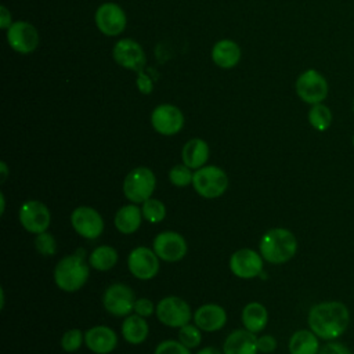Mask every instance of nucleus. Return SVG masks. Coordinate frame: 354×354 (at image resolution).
<instances>
[{
	"label": "nucleus",
	"instance_id": "1",
	"mask_svg": "<svg viewBox=\"0 0 354 354\" xmlns=\"http://www.w3.org/2000/svg\"><path fill=\"white\" fill-rule=\"evenodd\" d=\"M308 328L322 340L340 337L350 325V310L339 300H326L314 304L307 315Z\"/></svg>",
	"mask_w": 354,
	"mask_h": 354
},
{
	"label": "nucleus",
	"instance_id": "2",
	"mask_svg": "<svg viewBox=\"0 0 354 354\" xmlns=\"http://www.w3.org/2000/svg\"><path fill=\"white\" fill-rule=\"evenodd\" d=\"M260 254L271 264H283L297 252V239L286 228H271L260 239Z\"/></svg>",
	"mask_w": 354,
	"mask_h": 354
},
{
	"label": "nucleus",
	"instance_id": "3",
	"mask_svg": "<svg viewBox=\"0 0 354 354\" xmlns=\"http://www.w3.org/2000/svg\"><path fill=\"white\" fill-rule=\"evenodd\" d=\"M88 274L90 271L84 257L73 253L57 263L54 268V281L61 290L76 292L86 283Z\"/></svg>",
	"mask_w": 354,
	"mask_h": 354
},
{
	"label": "nucleus",
	"instance_id": "4",
	"mask_svg": "<svg viewBox=\"0 0 354 354\" xmlns=\"http://www.w3.org/2000/svg\"><path fill=\"white\" fill-rule=\"evenodd\" d=\"M156 187L153 171L145 166H138L129 171L123 181V194L131 203H144L149 199Z\"/></svg>",
	"mask_w": 354,
	"mask_h": 354
},
{
	"label": "nucleus",
	"instance_id": "5",
	"mask_svg": "<svg viewBox=\"0 0 354 354\" xmlns=\"http://www.w3.org/2000/svg\"><path fill=\"white\" fill-rule=\"evenodd\" d=\"M192 185L201 196L214 199L225 192L228 187V177L218 166H203L194 173Z\"/></svg>",
	"mask_w": 354,
	"mask_h": 354
},
{
	"label": "nucleus",
	"instance_id": "6",
	"mask_svg": "<svg viewBox=\"0 0 354 354\" xmlns=\"http://www.w3.org/2000/svg\"><path fill=\"white\" fill-rule=\"evenodd\" d=\"M297 97L310 105L324 102L329 93L326 77L317 69H307L301 72L295 83Z\"/></svg>",
	"mask_w": 354,
	"mask_h": 354
},
{
	"label": "nucleus",
	"instance_id": "7",
	"mask_svg": "<svg viewBox=\"0 0 354 354\" xmlns=\"http://www.w3.org/2000/svg\"><path fill=\"white\" fill-rule=\"evenodd\" d=\"M94 22L101 33L113 37L119 36L126 29L127 17L119 4L106 1L95 10Z\"/></svg>",
	"mask_w": 354,
	"mask_h": 354
},
{
	"label": "nucleus",
	"instance_id": "8",
	"mask_svg": "<svg viewBox=\"0 0 354 354\" xmlns=\"http://www.w3.org/2000/svg\"><path fill=\"white\" fill-rule=\"evenodd\" d=\"M158 319L170 328H181L187 325L192 317L188 303L177 296L163 297L156 304Z\"/></svg>",
	"mask_w": 354,
	"mask_h": 354
},
{
	"label": "nucleus",
	"instance_id": "9",
	"mask_svg": "<svg viewBox=\"0 0 354 354\" xmlns=\"http://www.w3.org/2000/svg\"><path fill=\"white\" fill-rule=\"evenodd\" d=\"M134 292L124 283H112L106 288L102 297L105 310L115 317H127L134 310Z\"/></svg>",
	"mask_w": 354,
	"mask_h": 354
},
{
	"label": "nucleus",
	"instance_id": "10",
	"mask_svg": "<svg viewBox=\"0 0 354 354\" xmlns=\"http://www.w3.org/2000/svg\"><path fill=\"white\" fill-rule=\"evenodd\" d=\"M6 37L8 46L19 54H30L39 46V32L37 29L26 21H15L6 30Z\"/></svg>",
	"mask_w": 354,
	"mask_h": 354
},
{
	"label": "nucleus",
	"instance_id": "11",
	"mask_svg": "<svg viewBox=\"0 0 354 354\" xmlns=\"http://www.w3.org/2000/svg\"><path fill=\"white\" fill-rule=\"evenodd\" d=\"M112 55L118 65L136 73L142 72L147 62L144 48L138 41L130 37L120 39L119 41H116L112 50Z\"/></svg>",
	"mask_w": 354,
	"mask_h": 354
},
{
	"label": "nucleus",
	"instance_id": "12",
	"mask_svg": "<svg viewBox=\"0 0 354 354\" xmlns=\"http://www.w3.org/2000/svg\"><path fill=\"white\" fill-rule=\"evenodd\" d=\"M151 124L162 136H174L184 126V115L176 105L160 104L151 113Z\"/></svg>",
	"mask_w": 354,
	"mask_h": 354
},
{
	"label": "nucleus",
	"instance_id": "13",
	"mask_svg": "<svg viewBox=\"0 0 354 354\" xmlns=\"http://www.w3.org/2000/svg\"><path fill=\"white\" fill-rule=\"evenodd\" d=\"M19 223L32 234L44 232L51 221L48 207L40 201H26L19 207Z\"/></svg>",
	"mask_w": 354,
	"mask_h": 354
},
{
	"label": "nucleus",
	"instance_id": "14",
	"mask_svg": "<svg viewBox=\"0 0 354 354\" xmlns=\"http://www.w3.org/2000/svg\"><path fill=\"white\" fill-rule=\"evenodd\" d=\"M153 252L160 260L167 263L180 261L187 254V242L184 236L174 231H163L153 239Z\"/></svg>",
	"mask_w": 354,
	"mask_h": 354
},
{
	"label": "nucleus",
	"instance_id": "15",
	"mask_svg": "<svg viewBox=\"0 0 354 354\" xmlns=\"http://www.w3.org/2000/svg\"><path fill=\"white\" fill-rule=\"evenodd\" d=\"M73 230L83 238L95 239L104 231V220L101 214L88 206H79L71 214Z\"/></svg>",
	"mask_w": 354,
	"mask_h": 354
},
{
	"label": "nucleus",
	"instance_id": "16",
	"mask_svg": "<svg viewBox=\"0 0 354 354\" xmlns=\"http://www.w3.org/2000/svg\"><path fill=\"white\" fill-rule=\"evenodd\" d=\"M263 256L253 249H238L230 257L231 272L242 279H250L263 272Z\"/></svg>",
	"mask_w": 354,
	"mask_h": 354
},
{
	"label": "nucleus",
	"instance_id": "17",
	"mask_svg": "<svg viewBox=\"0 0 354 354\" xmlns=\"http://www.w3.org/2000/svg\"><path fill=\"white\" fill-rule=\"evenodd\" d=\"M129 271L138 279H151L159 271V257L153 249L138 246L133 249L127 259Z\"/></svg>",
	"mask_w": 354,
	"mask_h": 354
},
{
	"label": "nucleus",
	"instance_id": "18",
	"mask_svg": "<svg viewBox=\"0 0 354 354\" xmlns=\"http://www.w3.org/2000/svg\"><path fill=\"white\" fill-rule=\"evenodd\" d=\"M84 343L95 354H108L115 350L118 344V336L111 328L105 325H97L84 333Z\"/></svg>",
	"mask_w": 354,
	"mask_h": 354
},
{
	"label": "nucleus",
	"instance_id": "19",
	"mask_svg": "<svg viewBox=\"0 0 354 354\" xmlns=\"http://www.w3.org/2000/svg\"><path fill=\"white\" fill-rule=\"evenodd\" d=\"M195 325L205 332H214L221 329L227 322L225 310L214 303L201 306L194 314Z\"/></svg>",
	"mask_w": 354,
	"mask_h": 354
},
{
	"label": "nucleus",
	"instance_id": "20",
	"mask_svg": "<svg viewBox=\"0 0 354 354\" xmlns=\"http://www.w3.org/2000/svg\"><path fill=\"white\" fill-rule=\"evenodd\" d=\"M257 337L248 329H236L224 342V354H257Z\"/></svg>",
	"mask_w": 354,
	"mask_h": 354
},
{
	"label": "nucleus",
	"instance_id": "21",
	"mask_svg": "<svg viewBox=\"0 0 354 354\" xmlns=\"http://www.w3.org/2000/svg\"><path fill=\"white\" fill-rule=\"evenodd\" d=\"M212 59L218 68L231 69L241 61V47L230 39L218 40L212 48Z\"/></svg>",
	"mask_w": 354,
	"mask_h": 354
},
{
	"label": "nucleus",
	"instance_id": "22",
	"mask_svg": "<svg viewBox=\"0 0 354 354\" xmlns=\"http://www.w3.org/2000/svg\"><path fill=\"white\" fill-rule=\"evenodd\" d=\"M209 153H210V149L205 140L191 138L183 147V151H181L183 163L189 169L198 170L205 166V163L209 159Z\"/></svg>",
	"mask_w": 354,
	"mask_h": 354
},
{
	"label": "nucleus",
	"instance_id": "23",
	"mask_svg": "<svg viewBox=\"0 0 354 354\" xmlns=\"http://www.w3.org/2000/svg\"><path fill=\"white\" fill-rule=\"evenodd\" d=\"M319 337L311 329H299L289 339L290 354H318L319 353Z\"/></svg>",
	"mask_w": 354,
	"mask_h": 354
},
{
	"label": "nucleus",
	"instance_id": "24",
	"mask_svg": "<svg viewBox=\"0 0 354 354\" xmlns=\"http://www.w3.org/2000/svg\"><path fill=\"white\" fill-rule=\"evenodd\" d=\"M142 220V212L137 205H126L122 206L115 214V227L122 234H133L136 232Z\"/></svg>",
	"mask_w": 354,
	"mask_h": 354
},
{
	"label": "nucleus",
	"instance_id": "25",
	"mask_svg": "<svg viewBox=\"0 0 354 354\" xmlns=\"http://www.w3.org/2000/svg\"><path fill=\"white\" fill-rule=\"evenodd\" d=\"M242 322L245 329L257 333L266 328L268 322V311L261 303L250 301L242 310Z\"/></svg>",
	"mask_w": 354,
	"mask_h": 354
},
{
	"label": "nucleus",
	"instance_id": "26",
	"mask_svg": "<svg viewBox=\"0 0 354 354\" xmlns=\"http://www.w3.org/2000/svg\"><path fill=\"white\" fill-rule=\"evenodd\" d=\"M148 324L144 317L134 314L127 315L122 324V335L126 342L131 344L142 343L148 336Z\"/></svg>",
	"mask_w": 354,
	"mask_h": 354
},
{
	"label": "nucleus",
	"instance_id": "27",
	"mask_svg": "<svg viewBox=\"0 0 354 354\" xmlns=\"http://www.w3.org/2000/svg\"><path fill=\"white\" fill-rule=\"evenodd\" d=\"M118 261V252L108 245L97 246L88 256V263L94 270L108 271Z\"/></svg>",
	"mask_w": 354,
	"mask_h": 354
},
{
	"label": "nucleus",
	"instance_id": "28",
	"mask_svg": "<svg viewBox=\"0 0 354 354\" xmlns=\"http://www.w3.org/2000/svg\"><path fill=\"white\" fill-rule=\"evenodd\" d=\"M308 123L313 129L317 131H326L333 120V115L329 106H326L324 102L311 105L308 113H307Z\"/></svg>",
	"mask_w": 354,
	"mask_h": 354
},
{
	"label": "nucleus",
	"instance_id": "29",
	"mask_svg": "<svg viewBox=\"0 0 354 354\" xmlns=\"http://www.w3.org/2000/svg\"><path fill=\"white\" fill-rule=\"evenodd\" d=\"M141 212H142V217L147 221L153 223V224L160 223L166 217L165 203L159 199H155V198L147 199L141 206Z\"/></svg>",
	"mask_w": 354,
	"mask_h": 354
},
{
	"label": "nucleus",
	"instance_id": "30",
	"mask_svg": "<svg viewBox=\"0 0 354 354\" xmlns=\"http://www.w3.org/2000/svg\"><path fill=\"white\" fill-rule=\"evenodd\" d=\"M178 340L188 348H195L202 340L201 329L196 325H184L178 330Z\"/></svg>",
	"mask_w": 354,
	"mask_h": 354
},
{
	"label": "nucleus",
	"instance_id": "31",
	"mask_svg": "<svg viewBox=\"0 0 354 354\" xmlns=\"http://www.w3.org/2000/svg\"><path fill=\"white\" fill-rule=\"evenodd\" d=\"M192 173L188 166L176 165L169 171V180L176 187H187L188 184H192Z\"/></svg>",
	"mask_w": 354,
	"mask_h": 354
},
{
	"label": "nucleus",
	"instance_id": "32",
	"mask_svg": "<svg viewBox=\"0 0 354 354\" xmlns=\"http://www.w3.org/2000/svg\"><path fill=\"white\" fill-rule=\"evenodd\" d=\"M84 340V335L80 329H69L61 337V346L66 353H73L80 348Z\"/></svg>",
	"mask_w": 354,
	"mask_h": 354
},
{
	"label": "nucleus",
	"instance_id": "33",
	"mask_svg": "<svg viewBox=\"0 0 354 354\" xmlns=\"http://www.w3.org/2000/svg\"><path fill=\"white\" fill-rule=\"evenodd\" d=\"M35 246L37 249V252L43 256H53L57 250V243H55V239L54 236L44 231L41 234H37L36 239H35Z\"/></svg>",
	"mask_w": 354,
	"mask_h": 354
},
{
	"label": "nucleus",
	"instance_id": "34",
	"mask_svg": "<svg viewBox=\"0 0 354 354\" xmlns=\"http://www.w3.org/2000/svg\"><path fill=\"white\" fill-rule=\"evenodd\" d=\"M153 354H191L189 348L185 347L180 340H165L160 342Z\"/></svg>",
	"mask_w": 354,
	"mask_h": 354
},
{
	"label": "nucleus",
	"instance_id": "35",
	"mask_svg": "<svg viewBox=\"0 0 354 354\" xmlns=\"http://www.w3.org/2000/svg\"><path fill=\"white\" fill-rule=\"evenodd\" d=\"M155 311V306L152 303V300L147 299V297H141V299H137L136 303H134V313L147 318V317H151Z\"/></svg>",
	"mask_w": 354,
	"mask_h": 354
},
{
	"label": "nucleus",
	"instance_id": "36",
	"mask_svg": "<svg viewBox=\"0 0 354 354\" xmlns=\"http://www.w3.org/2000/svg\"><path fill=\"white\" fill-rule=\"evenodd\" d=\"M318 354H351V351L346 344H343L340 342L329 340L326 344H324L319 348Z\"/></svg>",
	"mask_w": 354,
	"mask_h": 354
},
{
	"label": "nucleus",
	"instance_id": "37",
	"mask_svg": "<svg viewBox=\"0 0 354 354\" xmlns=\"http://www.w3.org/2000/svg\"><path fill=\"white\" fill-rule=\"evenodd\" d=\"M257 348L260 353H272L277 348V340L271 335H264L257 339Z\"/></svg>",
	"mask_w": 354,
	"mask_h": 354
},
{
	"label": "nucleus",
	"instance_id": "38",
	"mask_svg": "<svg viewBox=\"0 0 354 354\" xmlns=\"http://www.w3.org/2000/svg\"><path fill=\"white\" fill-rule=\"evenodd\" d=\"M136 84H137L138 90H140V93H142V94H149V93L152 91V87H153L152 80H151V79H149V76H148V75H145L144 72L137 73Z\"/></svg>",
	"mask_w": 354,
	"mask_h": 354
},
{
	"label": "nucleus",
	"instance_id": "39",
	"mask_svg": "<svg viewBox=\"0 0 354 354\" xmlns=\"http://www.w3.org/2000/svg\"><path fill=\"white\" fill-rule=\"evenodd\" d=\"M12 25V18H11V12L8 11V8L6 6L0 7V28L1 29H8Z\"/></svg>",
	"mask_w": 354,
	"mask_h": 354
},
{
	"label": "nucleus",
	"instance_id": "40",
	"mask_svg": "<svg viewBox=\"0 0 354 354\" xmlns=\"http://www.w3.org/2000/svg\"><path fill=\"white\" fill-rule=\"evenodd\" d=\"M196 354H221V353L216 347H205L199 350Z\"/></svg>",
	"mask_w": 354,
	"mask_h": 354
},
{
	"label": "nucleus",
	"instance_id": "41",
	"mask_svg": "<svg viewBox=\"0 0 354 354\" xmlns=\"http://www.w3.org/2000/svg\"><path fill=\"white\" fill-rule=\"evenodd\" d=\"M0 167H1V178H0V181L4 183L6 178H7V176H8V169H7L6 162H0Z\"/></svg>",
	"mask_w": 354,
	"mask_h": 354
},
{
	"label": "nucleus",
	"instance_id": "42",
	"mask_svg": "<svg viewBox=\"0 0 354 354\" xmlns=\"http://www.w3.org/2000/svg\"><path fill=\"white\" fill-rule=\"evenodd\" d=\"M0 199H1V213H4V207H6V201H4V195H3V192L0 194Z\"/></svg>",
	"mask_w": 354,
	"mask_h": 354
},
{
	"label": "nucleus",
	"instance_id": "43",
	"mask_svg": "<svg viewBox=\"0 0 354 354\" xmlns=\"http://www.w3.org/2000/svg\"><path fill=\"white\" fill-rule=\"evenodd\" d=\"M351 142H353V147H354V134H353V138H351Z\"/></svg>",
	"mask_w": 354,
	"mask_h": 354
},
{
	"label": "nucleus",
	"instance_id": "44",
	"mask_svg": "<svg viewBox=\"0 0 354 354\" xmlns=\"http://www.w3.org/2000/svg\"><path fill=\"white\" fill-rule=\"evenodd\" d=\"M353 112H354V102H353Z\"/></svg>",
	"mask_w": 354,
	"mask_h": 354
}]
</instances>
